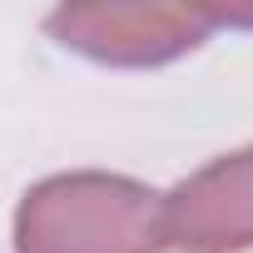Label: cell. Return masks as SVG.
Segmentation results:
<instances>
[{
	"mask_svg": "<svg viewBox=\"0 0 253 253\" xmlns=\"http://www.w3.org/2000/svg\"><path fill=\"white\" fill-rule=\"evenodd\" d=\"M15 253H159L164 194L104 169L50 174L15 204Z\"/></svg>",
	"mask_w": 253,
	"mask_h": 253,
	"instance_id": "6da1fadb",
	"label": "cell"
},
{
	"mask_svg": "<svg viewBox=\"0 0 253 253\" xmlns=\"http://www.w3.org/2000/svg\"><path fill=\"white\" fill-rule=\"evenodd\" d=\"M45 30L94 65L144 70L199 50L218 30V5H60Z\"/></svg>",
	"mask_w": 253,
	"mask_h": 253,
	"instance_id": "7a4b0ae2",
	"label": "cell"
},
{
	"mask_svg": "<svg viewBox=\"0 0 253 253\" xmlns=\"http://www.w3.org/2000/svg\"><path fill=\"white\" fill-rule=\"evenodd\" d=\"M164 248L243 253L253 248V144L233 149L164 194Z\"/></svg>",
	"mask_w": 253,
	"mask_h": 253,
	"instance_id": "3957f363",
	"label": "cell"
}]
</instances>
